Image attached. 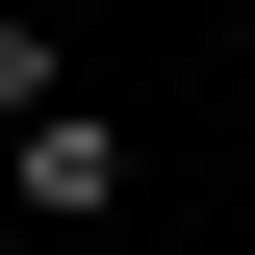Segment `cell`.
<instances>
[{"instance_id": "cell-1", "label": "cell", "mask_w": 255, "mask_h": 255, "mask_svg": "<svg viewBox=\"0 0 255 255\" xmlns=\"http://www.w3.org/2000/svg\"><path fill=\"white\" fill-rule=\"evenodd\" d=\"M102 204H128V128H102V102L0 128V230H102Z\"/></svg>"}, {"instance_id": "cell-2", "label": "cell", "mask_w": 255, "mask_h": 255, "mask_svg": "<svg viewBox=\"0 0 255 255\" xmlns=\"http://www.w3.org/2000/svg\"><path fill=\"white\" fill-rule=\"evenodd\" d=\"M77 77H51V26H26V0H0V128H51Z\"/></svg>"}]
</instances>
